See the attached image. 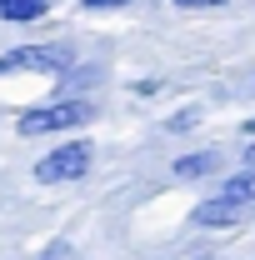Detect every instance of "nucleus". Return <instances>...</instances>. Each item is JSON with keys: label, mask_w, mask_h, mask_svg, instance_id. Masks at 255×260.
<instances>
[{"label": "nucleus", "mask_w": 255, "mask_h": 260, "mask_svg": "<svg viewBox=\"0 0 255 260\" xmlns=\"http://www.w3.org/2000/svg\"><path fill=\"white\" fill-rule=\"evenodd\" d=\"M70 65L65 50H40V45H25V50H15V55H5L0 60V75H10V70H60Z\"/></svg>", "instance_id": "3"}, {"label": "nucleus", "mask_w": 255, "mask_h": 260, "mask_svg": "<svg viewBox=\"0 0 255 260\" xmlns=\"http://www.w3.org/2000/svg\"><path fill=\"white\" fill-rule=\"evenodd\" d=\"M110 5H125V0H85V10H110Z\"/></svg>", "instance_id": "9"}, {"label": "nucleus", "mask_w": 255, "mask_h": 260, "mask_svg": "<svg viewBox=\"0 0 255 260\" xmlns=\"http://www.w3.org/2000/svg\"><path fill=\"white\" fill-rule=\"evenodd\" d=\"M240 215H245V205H235V200H205L200 210H195V220L200 225H240Z\"/></svg>", "instance_id": "4"}, {"label": "nucleus", "mask_w": 255, "mask_h": 260, "mask_svg": "<svg viewBox=\"0 0 255 260\" xmlns=\"http://www.w3.org/2000/svg\"><path fill=\"white\" fill-rule=\"evenodd\" d=\"M245 130H250V135H255V120H250V125H245Z\"/></svg>", "instance_id": "11"}, {"label": "nucleus", "mask_w": 255, "mask_h": 260, "mask_svg": "<svg viewBox=\"0 0 255 260\" xmlns=\"http://www.w3.org/2000/svg\"><path fill=\"white\" fill-rule=\"evenodd\" d=\"M175 5H185V10H205V5H225V0H175Z\"/></svg>", "instance_id": "8"}, {"label": "nucleus", "mask_w": 255, "mask_h": 260, "mask_svg": "<svg viewBox=\"0 0 255 260\" xmlns=\"http://www.w3.org/2000/svg\"><path fill=\"white\" fill-rule=\"evenodd\" d=\"M90 120V105L85 100H60V105H40V110H25L20 115V135H50V130H75Z\"/></svg>", "instance_id": "1"}, {"label": "nucleus", "mask_w": 255, "mask_h": 260, "mask_svg": "<svg viewBox=\"0 0 255 260\" xmlns=\"http://www.w3.org/2000/svg\"><path fill=\"white\" fill-rule=\"evenodd\" d=\"M225 200H235V205H250V200H255V175H235V180L225 185Z\"/></svg>", "instance_id": "7"}, {"label": "nucleus", "mask_w": 255, "mask_h": 260, "mask_svg": "<svg viewBox=\"0 0 255 260\" xmlns=\"http://www.w3.org/2000/svg\"><path fill=\"white\" fill-rule=\"evenodd\" d=\"M50 0H0V20H40Z\"/></svg>", "instance_id": "5"}, {"label": "nucleus", "mask_w": 255, "mask_h": 260, "mask_svg": "<svg viewBox=\"0 0 255 260\" xmlns=\"http://www.w3.org/2000/svg\"><path fill=\"white\" fill-rule=\"evenodd\" d=\"M210 170H215V155H210V150H200V155H180V160H175V175H180V180L210 175Z\"/></svg>", "instance_id": "6"}, {"label": "nucleus", "mask_w": 255, "mask_h": 260, "mask_svg": "<svg viewBox=\"0 0 255 260\" xmlns=\"http://www.w3.org/2000/svg\"><path fill=\"white\" fill-rule=\"evenodd\" d=\"M245 160H250V165H255V145H250V150H245Z\"/></svg>", "instance_id": "10"}, {"label": "nucleus", "mask_w": 255, "mask_h": 260, "mask_svg": "<svg viewBox=\"0 0 255 260\" xmlns=\"http://www.w3.org/2000/svg\"><path fill=\"white\" fill-rule=\"evenodd\" d=\"M85 170H90V140H70V145L50 150L35 165V180L40 185H60V180H80Z\"/></svg>", "instance_id": "2"}]
</instances>
